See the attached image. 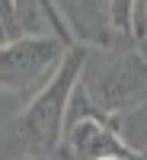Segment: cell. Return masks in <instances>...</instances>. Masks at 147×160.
Returning <instances> with one entry per match:
<instances>
[{"label": "cell", "mask_w": 147, "mask_h": 160, "mask_svg": "<svg viewBox=\"0 0 147 160\" xmlns=\"http://www.w3.org/2000/svg\"><path fill=\"white\" fill-rule=\"evenodd\" d=\"M77 93L102 115H131L147 102V55L128 35L86 48Z\"/></svg>", "instance_id": "obj_2"}, {"label": "cell", "mask_w": 147, "mask_h": 160, "mask_svg": "<svg viewBox=\"0 0 147 160\" xmlns=\"http://www.w3.org/2000/svg\"><path fill=\"white\" fill-rule=\"evenodd\" d=\"M128 160H147V148H141V151H135V157H128Z\"/></svg>", "instance_id": "obj_10"}, {"label": "cell", "mask_w": 147, "mask_h": 160, "mask_svg": "<svg viewBox=\"0 0 147 160\" xmlns=\"http://www.w3.org/2000/svg\"><path fill=\"white\" fill-rule=\"evenodd\" d=\"M99 3H102V7H105V0H99ZM105 10H109V7H105Z\"/></svg>", "instance_id": "obj_12"}, {"label": "cell", "mask_w": 147, "mask_h": 160, "mask_svg": "<svg viewBox=\"0 0 147 160\" xmlns=\"http://www.w3.org/2000/svg\"><path fill=\"white\" fill-rule=\"evenodd\" d=\"M83 58H86V45L74 42L67 55L61 58L58 71L7 122L3 151L10 160H48L58 154L64 125H67V109L80 83V71H83Z\"/></svg>", "instance_id": "obj_1"}, {"label": "cell", "mask_w": 147, "mask_h": 160, "mask_svg": "<svg viewBox=\"0 0 147 160\" xmlns=\"http://www.w3.org/2000/svg\"><path fill=\"white\" fill-rule=\"evenodd\" d=\"M131 42L147 55V0L131 3Z\"/></svg>", "instance_id": "obj_7"}, {"label": "cell", "mask_w": 147, "mask_h": 160, "mask_svg": "<svg viewBox=\"0 0 147 160\" xmlns=\"http://www.w3.org/2000/svg\"><path fill=\"white\" fill-rule=\"evenodd\" d=\"M0 42H10V35H7V26H3V19H0Z\"/></svg>", "instance_id": "obj_11"}, {"label": "cell", "mask_w": 147, "mask_h": 160, "mask_svg": "<svg viewBox=\"0 0 147 160\" xmlns=\"http://www.w3.org/2000/svg\"><path fill=\"white\" fill-rule=\"evenodd\" d=\"M0 19H3L10 38H19V29H16V7H13V0H0Z\"/></svg>", "instance_id": "obj_9"}, {"label": "cell", "mask_w": 147, "mask_h": 160, "mask_svg": "<svg viewBox=\"0 0 147 160\" xmlns=\"http://www.w3.org/2000/svg\"><path fill=\"white\" fill-rule=\"evenodd\" d=\"M13 7H16L19 35H45V32H51V26L45 19V10H42V0H13Z\"/></svg>", "instance_id": "obj_6"}, {"label": "cell", "mask_w": 147, "mask_h": 160, "mask_svg": "<svg viewBox=\"0 0 147 160\" xmlns=\"http://www.w3.org/2000/svg\"><path fill=\"white\" fill-rule=\"evenodd\" d=\"M71 42L58 35H19L0 42V93L32 96L45 80L58 71Z\"/></svg>", "instance_id": "obj_3"}, {"label": "cell", "mask_w": 147, "mask_h": 160, "mask_svg": "<svg viewBox=\"0 0 147 160\" xmlns=\"http://www.w3.org/2000/svg\"><path fill=\"white\" fill-rule=\"evenodd\" d=\"M58 154L67 160H128L135 157V148L122 138L118 118L96 112L74 90Z\"/></svg>", "instance_id": "obj_4"}, {"label": "cell", "mask_w": 147, "mask_h": 160, "mask_svg": "<svg viewBox=\"0 0 147 160\" xmlns=\"http://www.w3.org/2000/svg\"><path fill=\"white\" fill-rule=\"evenodd\" d=\"M42 10L51 26V35L71 45L80 42L86 48H96L118 38V32L112 29L109 10L99 0H42Z\"/></svg>", "instance_id": "obj_5"}, {"label": "cell", "mask_w": 147, "mask_h": 160, "mask_svg": "<svg viewBox=\"0 0 147 160\" xmlns=\"http://www.w3.org/2000/svg\"><path fill=\"white\" fill-rule=\"evenodd\" d=\"M131 3H135V0H105L112 29L118 35H128V38H131Z\"/></svg>", "instance_id": "obj_8"}]
</instances>
